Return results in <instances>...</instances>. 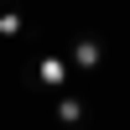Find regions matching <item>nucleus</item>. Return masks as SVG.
Here are the masks:
<instances>
[{"label":"nucleus","instance_id":"f257e3e1","mask_svg":"<svg viewBox=\"0 0 130 130\" xmlns=\"http://www.w3.org/2000/svg\"><path fill=\"white\" fill-rule=\"evenodd\" d=\"M21 89H26V94H42V99H57V94L73 89V68H68L62 42H47L42 52H31V57L21 62Z\"/></svg>","mask_w":130,"mask_h":130},{"label":"nucleus","instance_id":"f03ea898","mask_svg":"<svg viewBox=\"0 0 130 130\" xmlns=\"http://www.w3.org/2000/svg\"><path fill=\"white\" fill-rule=\"evenodd\" d=\"M62 52H68L73 78H94V73L104 68V57H109V47H104L99 31H78V37H68V42H62Z\"/></svg>","mask_w":130,"mask_h":130},{"label":"nucleus","instance_id":"20e7f679","mask_svg":"<svg viewBox=\"0 0 130 130\" xmlns=\"http://www.w3.org/2000/svg\"><path fill=\"white\" fill-rule=\"evenodd\" d=\"M26 31H31V16L16 0H0V37H26Z\"/></svg>","mask_w":130,"mask_h":130},{"label":"nucleus","instance_id":"7ed1b4c3","mask_svg":"<svg viewBox=\"0 0 130 130\" xmlns=\"http://www.w3.org/2000/svg\"><path fill=\"white\" fill-rule=\"evenodd\" d=\"M52 104V120H57L62 130H83V125H89V99H83V94L78 89H68V94H57V99H47Z\"/></svg>","mask_w":130,"mask_h":130}]
</instances>
